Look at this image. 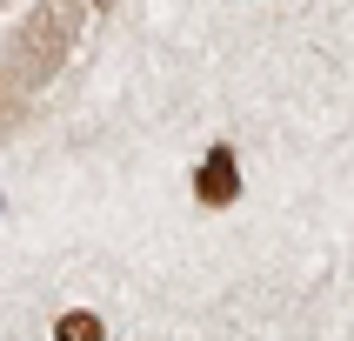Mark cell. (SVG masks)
<instances>
[{"mask_svg":"<svg viewBox=\"0 0 354 341\" xmlns=\"http://www.w3.org/2000/svg\"><path fill=\"white\" fill-rule=\"evenodd\" d=\"M87 14H94V0H34V14L7 34V47H0V134H14L20 114L40 100V87L67 67Z\"/></svg>","mask_w":354,"mask_h":341,"instance_id":"obj_1","label":"cell"},{"mask_svg":"<svg viewBox=\"0 0 354 341\" xmlns=\"http://www.w3.org/2000/svg\"><path fill=\"white\" fill-rule=\"evenodd\" d=\"M194 194L207 208H234L241 201V167H234V147H207L194 167Z\"/></svg>","mask_w":354,"mask_h":341,"instance_id":"obj_2","label":"cell"},{"mask_svg":"<svg viewBox=\"0 0 354 341\" xmlns=\"http://www.w3.org/2000/svg\"><path fill=\"white\" fill-rule=\"evenodd\" d=\"M54 335H60V341H100L107 328H100V315H87V308H67Z\"/></svg>","mask_w":354,"mask_h":341,"instance_id":"obj_3","label":"cell"},{"mask_svg":"<svg viewBox=\"0 0 354 341\" xmlns=\"http://www.w3.org/2000/svg\"><path fill=\"white\" fill-rule=\"evenodd\" d=\"M0 208H7V194H0Z\"/></svg>","mask_w":354,"mask_h":341,"instance_id":"obj_4","label":"cell"}]
</instances>
